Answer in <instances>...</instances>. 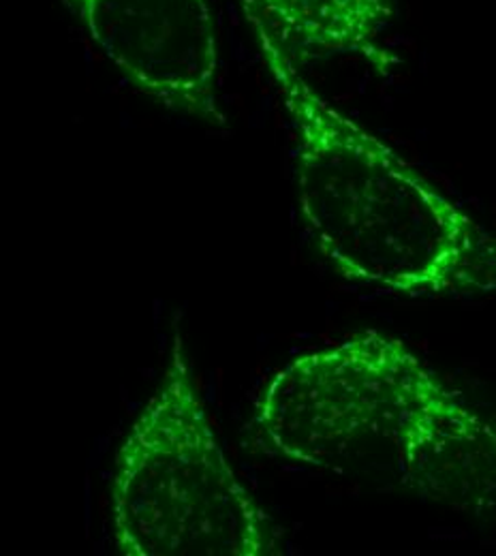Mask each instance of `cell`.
<instances>
[{
  "label": "cell",
  "instance_id": "obj_1",
  "mask_svg": "<svg viewBox=\"0 0 496 556\" xmlns=\"http://www.w3.org/2000/svg\"><path fill=\"white\" fill-rule=\"evenodd\" d=\"M253 424L293 465L460 514L496 507L495 426L400 339L364 332L293 357Z\"/></svg>",
  "mask_w": 496,
  "mask_h": 556
},
{
  "label": "cell",
  "instance_id": "obj_2",
  "mask_svg": "<svg viewBox=\"0 0 496 556\" xmlns=\"http://www.w3.org/2000/svg\"><path fill=\"white\" fill-rule=\"evenodd\" d=\"M253 35L295 134L300 212L328 264L354 285L416 300L496 291V236Z\"/></svg>",
  "mask_w": 496,
  "mask_h": 556
},
{
  "label": "cell",
  "instance_id": "obj_3",
  "mask_svg": "<svg viewBox=\"0 0 496 556\" xmlns=\"http://www.w3.org/2000/svg\"><path fill=\"white\" fill-rule=\"evenodd\" d=\"M114 540L127 556L281 555V529L233 471L180 326L165 375L116 454Z\"/></svg>",
  "mask_w": 496,
  "mask_h": 556
},
{
  "label": "cell",
  "instance_id": "obj_4",
  "mask_svg": "<svg viewBox=\"0 0 496 556\" xmlns=\"http://www.w3.org/2000/svg\"><path fill=\"white\" fill-rule=\"evenodd\" d=\"M94 50L169 112L225 127L211 0H67Z\"/></svg>",
  "mask_w": 496,
  "mask_h": 556
},
{
  "label": "cell",
  "instance_id": "obj_5",
  "mask_svg": "<svg viewBox=\"0 0 496 556\" xmlns=\"http://www.w3.org/2000/svg\"><path fill=\"white\" fill-rule=\"evenodd\" d=\"M251 28L262 30L304 70L310 63L355 59L387 77L398 59L385 35L396 17L394 0H240Z\"/></svg>",
  "mask_w": 496,
  "mask_h": 556
}]
</instances>
